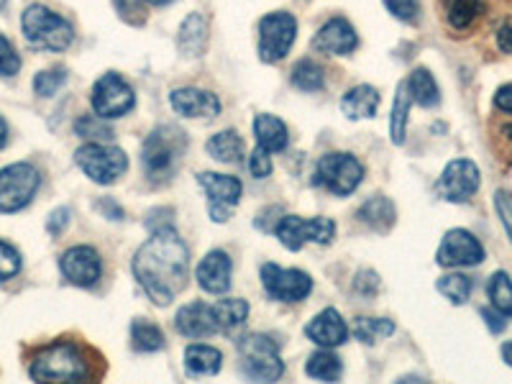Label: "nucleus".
<instances>
[{"label":"nucleus","mask_w":512,"mask_h":384,"mask_svg":"<svg viewBox=\"0 0 512 384\" xmlns=\"http://www.w3.org/2000/svg\"><path fill=\"white\" fill-rule=\"evenodd\" d=\"M67 82V70L64 67H54V70H44L34 77V93L41 98H52L62 90V85Z\"/></svg>","instance_id":"39"},{"label":"nucleus","mask_w":512,"mask_h":384,"mask_svg":"<svg viewBox=\"0 0 512 384\" xmlns=\"http://www.w3.org/2000/svg\"><path fill=\"white\" fill-rule=\"evenodd\" d=\"M249 169H251V175H254L256 180H264V177L272 175V159H269L267 149L256 146L254 154H251V159H249Z\"/></svg>","instance_id":"43"},{"label":"nucleus","mask_w":512,"mask_h":384,"mask_svg":"<svg viewBox=\"0 0 512 384\" xmlns=\"http://www.w3.org/2000/svg\"><path fill=\"white\" fill-rule=\"evenodd\" d=\"M8 144V123L0 118V149Z\"/></svg>","instance_id":"52"},{"label":"nucleus","mask_w":512,"mask_h":384,"mask_svg":"<svg viewBox=\"0 0 512 384\" xmlns=\"http://www.w3.org/2000/svg\"><path fill=\"white\" fill-rule=\"evenodd\" d=\"M305 336L318 344L320 349H336V346H344L346 338H349V326L346 320L341 318V313L333 308L323 310V313L315 315L305 326Z\"/></svg>","instance_id":"19"},{"label":"nucleus","mask_w":512,"mask_h":384,"mask_svg":"<svg viewBox=\"0 0 512 384\" xmlns=\"http://www.w3.org/2000/svg\"><path fill=\"white\" fill-rule=\"evenodd\" d=\"M410 103H413V98H410L408 82H400V85H397L395 105H392V121H390V134H392V141H395V144H402V141H405Z\"/></svg>","instance_id":"34"},{"label":"nucleus","mask_w":512,"mask_h":384,"mask_svg":"<svg viewBox=\"0 0 512 384\" xmlns=\"http://www.w3.org/2000/svg\"><path fill=\"white\" fill-rule=\"evenodd\" d=\"M39 172L31 164H11L0 169V213L24 210L39 190Z\"/></svg>","instance_id":"8"},{"label":"nucleus","mask_w":512,"mask_h":384,"mask_svg":"<svg viewBox=\"0 0 512 384\" xmlns=\"http://www.w3.org/2000/svg\"><path fill=\"white\" fill-rule=\"evenodd\" d=\"M3 8H6V0H0V11H3Z\"/></svg>","instance_id":"56"},{"label":"nucleus","mask_w":512,"mask_h":384,"mask_svg":"<svg viewBox=\"0 0 512 384\" xmlns=\"http://www.w3.org/2000/svg\"><path fill=\"white\" fill-rule=\"evenodd\" d=\"M379 108V93L372 85H356L349 93L341 98V113L349 121H359V118H372Z\"/></svg>","instance_id":"24"},{"label":"nucleus","mask_w":512,"mask_h":384,"mask_svg":"<svg viewBox=\"0 0 512 384\" xmlns=\"http://www.w3.org/2000/svg\"><path fill=\"white\" fill-rule=\"evenodd\" d=\"M502 356H505V361L512 367V341H510V344L502 346Z\"/></svg>","instance_id":"53"},{"label":"nucleus","mask_w":512,"mask_h":384,"mask_svg":"<svg viewBox=\"0 0 512 384\" xmlns=\"http://www.w3.org/2000/svg\"><path fill=\"white\" fill-rule=\"evenodd\" d=\"M436 262L441 267H477L484 262V246L474 233L464 231V228H454L443 236L441 246H438Z\"/></svg>","instance_id":"14"},{"label":"nucleus","mask_w":512,"mask_h":384,"mask_svg":"<svg viewBox=\"0 0 512 384\" xmlns=\"http://www.w3.org/2000/svg\"><path fill=\"white\" fill-rule=\"evenodd\" d=\"M384 6H387V11H390L392 16L405 21V24H415V21H418V13H420L418 0H384Z\"/></svg>","instance_id":"42"},{"label":"nucleus","mask_w":512,"mask_h":384,"mask_svg":"<svg viewBox=\"0 0 512 384\" xmlns=\"http://www.w3.org/2000/svg\"><path fill=\"white\" fill-rule=\"evenodd\" d=\"M495 105H497V108H500V111L512 113V85H505V88L497 90Z\"/></svg>","instance_id":"49"},{"label":"nucleus","mask_w":512,"mask_h":384,"mask_svg":"<svg viewBox=\"0 0 512 384\" xmlns=\"http://www.w3.org/2000/svg\"><path fill=\"white\" fill-rule=\"evenodd\" d=\"M169 103L182 118H213L221 113V100L216 93L200 88H180L169 95Z\"/></svg>","instance_id":"18"},{"label":"nucleus","mask_w":512,"mask_h":384,"mask_svg":"<svg viewBox=\"0 0 512 384\" xmlns=\"http://www.w3.org/2000/svg\"><path fill=\"white\" fill-rule=\"evenodd\" d=\"M190 254L172 226L157 228L134 256V274L152 303L169 305L185 290Z\"/></svg>","instance_id":"1"},{"label":"nucleus","mask_w":512,"mask_h":384,"mask_svg":"<svg viewBox=\"0 0 512 384\" xmlns=\"http://www.w3.org/2000/svg\"><path fill=\"white\" fill-rule=\"evenodd\" d=\"M262 285L267 295L272 300H280V303H303L305 297L313 292V280H310L308 272L282 269L277 264H264Z\"/></svg>","instance_id":"12"},{"label":"nucleus","mask_w":512,"mask_h":384,"mask_svg":"<svg viewBox=\"0 0 512 384\" xmlns=\"http://www.w3.org/2000/svg\"><path fill=\"white\" fill-rule=\"evenodd\" d=\"M408 90L413 103L423 105V108H436V105L441 103V90H438L431 72L423 70V67H418V70L408 77Z\"/></svg>","instance_id":"29"},{"label":"nucleus","mask_w":512,"mask_h":384,"mask_svg":"<svg viewBox=\"0 0 512 384\" xmlns=\"http://www.w3.org/2000/svg\"><path fill=\"white\" fill-rule=\"evenodd\" d=\"M436 287L454 305H464L469 300V295H472V280L466 274H446V277L438 280Z\"/></svg>","instance_id":"37"},{"label":"nucleus","mask_w":512,"mask_h":384,"mask_svg":"<svg viewBox=\"0 0 512 384\" xmlns=\"http://www.w3.org/2000/svg\"><path fill=\"white\" fill-rule=\"evenodd\" d=\"M354 290L361 292L364 297H374L379 292V277L372 272V269H364V272L356 274Z\"/></svg>","instance_id":"45"},{"label":"nucleus","mask_w":512,"mask_h":384,"mask_svg":"<svg viewBox=\"0 0 512 384\" xmlns=\"http://www.w3.org/2000/svg\"><path fill=\"white\" fill-rule=\"evenodd\" d=\"M308 377L320 379V382H336L344 374V364L331 351H315L308 359V367H305Z\"/></svg>","instance_id":"32"},{"label":"nucleus","mask_w":512,"mask_h":384,"mask_svg":"<svg viewBox=\"0 0 512 384\" xmlns=\"http://www.w3.org/2000/svg\"><path fill=\"white\" fill-rule=\"evenodd\" d=\"M59 269H62L64 280L72 285L93 287L98 285L100 274H103V262L93 246H72L59 259Z\"/></svg>","instance_id":"16"},{"label":"nucleus","mask_w":512,"mask_h":384,"mask_svg":"<svg viewBox=\"0 0 512 384\" xmlns=\"http://www.w3.org/2000/svg\"><path fill=\"white\" fill-rule=\"evenodd\" d=\"M254 136L256 146L272 152H285L287 144H290V134H287V126L277 116H269V113H259L254 118Z\"/></svg>","instance_id":"22"},{"label":"nucleus","mask_w":512,"mask_h":384,"mask_svg":"<svg viewBox=\"0 0 512 384\" xmlns=\"http://www.w3.org/2000/svg\"><path fill=\"white\" fill-rule=\"evenodd\" d=\"M395 333V323L387 318H359L354 323V336L361 344L374 346L382 338H390Z\"/></svg>","instance_id":"36"},{"label":"nucleus","mask_w":512,"mask_h":384,"mask_svg":"<svg viewBox=\"0 0 512 384\" xmlns=\"http://www.w3.org/2000/svg\"><path fill=\"white\" fill-rule=\"evenodd\" d=\"M205 44H208V24L200 13H190L180 26L177 47L185 57H200L205 52Z\"/></svg>","instance_id":"25"},{"label":"nucleus","mask_w":512,"mask_h":384,"mask_svg":"<svg viewBox=\"0 0 512 384\" xmlns=\"http://www.w3.org/2000/svg\"><path fill=\"white\" fill-rule=\"evenodd\" d=\"M213 308V318H216V328L218 331L228 333L231 336L236 328H241L249 318V303L241 300V297H226V300H218L216 305H210Z\"/></svg>","instance_id":"26"},{"label":"nucleus","mask_w":512,"mask_h":384,"mask_svg":"<svg viewBox=\"0 0 512 384\" xmlns=\"http://www.w3.org/2000/svg\"><path fill=\"white\" fill-rule=\"evenodd\" d=\"M482 318L487 320V326H489V331L492 333H500V331H505V320H502V315L500 313H492V310H482Z\"/></svg>","instance_id":"50"},{"label":"nucleus","mask_w":512,"mask_h":384,"mask_svg":"<svg viewBox=\"0 0 512 384\" xmlns=\"http://www.w3.org/2000/svg\"><path fill=\"white\" fill-rule=\"evenodd\" d=\"M313 47L320 54H331V57H346L359 47V36H356L354 26L346 18H331L326 24L320 26L315 34Z\"/></svg>","instance_id":"17"},{"label":"nucleus","mask_w":512,"mask_h":384,"mask_svg":"<svg viewBox=\"0 0 512 384\" xmlns=\"http://www.w3.org/2000/svg\"><path fill=\"white\" fill-rule=\"evenodd\" d=\"M489 303L502 318H512V280L505 272H495L487 285Z\"/></svg>","instance_id":"33"},{"label":"nucleus","mask_w":512,"mask_h":384,"mask_svg":"<svg viewBox=\"0 0 512 384\" xmlns=\"http://www.w3.org/2000/svg\"><path fill=\"white\" fill-rule=\"evenodd\" d=\"M297 21L292 13L277 11L267 13L259 21V57L264 62H280L290 54L292 44H295Z\"/></svg>","instance_id":"9"},{"label":"nucleus","mask_w":512,"mask_h":384,"mask_svg":"<svg viewBox=\"0 0 512 384\" xmlns=\"http://www.w3.org/2000/svg\"><path fill=\"white\" fill-rule=\"evenodd\" d=\"M90 103H93L95 116L111 121V118L126 116V113L134 108L136 95L121 75H116V72H105V75L95 82Z\"/></svg>","instance_id":"10"},{"label":"nucleus","mask_w":512,"mask_h":384,"mask_svg":"<svg viewBox=\"0 0 512 384\" xmlns=\"http://www.w3.org/2000/svg\"><path fill=\"white\" fill-rule=\"evenodd\" d=\"M18 70H21V57L11 41L0 34V77H13Z\"/></svg>","instance_id":"41"},{"label":"nucleus","mask_w":512,"mask_h":384,"mask_svg":"<svg viewBox=\"0 0 512 384\" xmlns=\"http://www.w3.org/2000/svg\"><path fill=\"white\" fill-rule=\"evenodd\" d=\"M131 344L141 354H152V351L164 349V333L162 328L149 323V320L139 318L131 323Z\"/></svg>","instance_id":"31"},{"label":"nucleus","mask_w":512,"mask_h":384,"mask_svg":"<svg viewBox=\"0 0 512 384\" xmlns=\"http://www.w3.org/2000/svg\"><path fill=\"white\" fill-rule=\"evenodd\" d=\"M67 226H70V210H67V208L54 210L52 216H49V221H47V231L52 233V236H59V233H62Z\"/></svg>","instance_id":"46"},{"label":"nucleus","mask_w":512,"mask_h":384,"mask_svg":"<svg viewBox=\"0 0 512 384\" xmlns=\"http://www.w3.org/2000/svg\"><path fill=\"white\" fill-rule=\"evenodd\" d=\"M277 236L282 244L290 251H300L308 241L313 244H331L336 236V223L331 218H300V216H285L277 221Z\"/></svg>","instance_id":"11"},{"label":"nucleus","mask_w":512,"mask_h":384,"mask_svg":"<svg viewBox=\"0 0 512 384\" xmlns=\"http://www.w3.org/2000/svg\"><path fill=\"white\" fill-rule=\"evenodd\" d=\"M187 149V136L175 126H159L141 146V164L154 182L169 180L180 167Z\"/></svg>","instance_id":"3"},{"label":"nucleus","mask_w":512,"mask_h":384,"mask_svg":"<svg viewBox=\"0 0 512 384\" xmlns=\"http://www.w3.org/2000/svg\"><path fill=\"white\" fill-rule=\"evenodd\" d=\"M495 205H497V213H500V218H502V226H505L507 236H510V241H512V195L510 192H505V190L497 192Z\"/></svg>","instance_id":"44"},{"label":"nucleus","mask_w":512,"mask_h":384,"mask_svg":"<svg viewBox=\"0 0 512 384\" xmlns=\"http://www.w3.org/2000/svg\"><path fill=\"white\" fill-rule=\"evenodd\" d=\"M364 180V167L354 154H326L315 167V182L338 198H349Z\"/></svg>","instance_id":"7"},{"label":"nucleus","mask_w":512,"mask_h":384,"mask_svg":"<svg viewBox=\"0 0 512 384\" xmlns=\"http://www.w3.org/2000/svg\"><path fill=\"white\" fill-rule=\"evenodd\" d=\"M497 44L505 54L512 52V26H502L500 34H497Z\"/></svg>","instance_id":"51"},{"label":"nucleus","mask_w":512,"mask_h":384,"mask_svg":"<svg viewBox=\"0 0 512 384\" xmlns=\"http://www.w3.org/2000/svg\"><path fill=\"white\" fill-rule=\"evenodd\" d=\"M223 367V354L213 346L192 344L185 351V372L190 377H216Z\"/></svg>","instance_id":"23"},{"label":"nucleus","mask_w":512,"mask_h":384,"mask_svg":"<svg viewBox=\"0 0 512 384\" xmlns=\"http://www.w3.org/2000/svg\"><path fill=\"white\" fill-rule=\"evenodd\" d=\"M292 85L305 93H318V90L326 88V75H323V67L315 64L313 59H300L292 70Z\"/></svg>","instance_id":"35"},{"label":"nucleus","mask_w":512,"mask_h":384,"mask_svg":"<svg viewBox=\"0 0 512 384\" xmlns=\"http://www.w3.org/2000/svg\"><path fill=\"white\" fill-rule=\"evenodd\" d=\"M118 11H121L123 18H128V21H136V18H141V13H144V8H141V0H116Z\"/></svg>","instance_id":"47"},{"label":"nucleus","mask_w":512,"mask_h":384,"mask_svg":"<svg viewBox=\"0 0 512 384\" xmlns=\"http://www.w3.org/2000/svg\"><path fill=\"white\" fill-rule=\"evenodd\" d=\"M146 3H152V6H169L172 0H146Z\"/></svg>","instance_id":"55"},{"label":"nucleus","mask_w":512,"mask_h":384,"mask_svg":"<svg viewBox=\"0 0 512 384\" xmlns=\"http://www.w3.org/2000/svg\"><path fill=\"white\" fill-rule=\"evenodd\" d=\"M395 218V205H392L390 198H384V195H374V198H369L367 203L359 208V221L372 226L374 231H390Z\"/></svg>","instance_id":"27"},{"label":"nucleus","mask_w":512,"mask_h":384,"mask_svg":"<svg viewBox=\"0 0 512 384\" xmlns=\"http://www.w3.org/2000/svg\"><path fill=\"white\" fill-rule=\"evenodd\" d=\"M200 187L205 190L208 195V210H210V218L216 223H226L231 218L233 208L239 205L241 200V182L231 175H216V172H203L198 175Z\"/></svg>","instance_id":"13"},{"label":"nucleus","mask_w":512,"mask_h":384,"mask_svg":"<svg viewBox=\"0 0 512 384\" xmlns=\"http://www.w3.org/2000/svg\"><path fill=\"white\" fill-rule=\"evenodd\" d=\"M479 182H482V177H479L477 164L469 162V159H454L443 169L436 190L448 203H466L479 190Z\"/></svg>","instance_id":"15"},{"label":"nucleus","mask_w":512,"mask_h":384,"mask_svg":"<svg viewBox=\"0 0 512 384\" xmlns=\"http://www.w3.org/2000/svg\"><path fill=\"white\" fill-rule=\"evenodd\" d=\"M75 134L85 141H100L103 144V141L113 139V128L100 116H82L75 123Z\"/></svg>","instance_id":"38"},{"label":"nucleus","mask_w":512,"mask_h":384,"mask_svg":"<svg viewBox=\"0 0 512 384\" xmlns=\"http://www.w3.org/2000/svg\"><path fill=\"white\" fill-rule=\"evenodd\" d=\"M24 26V36L31 47L49 49V52H64L72 47L75 41V31L67 18L54 13L47 6H29L21 18Z\"/></svg>","instance_id":"4"},{"label":"nucleus","mask_w":512,"mask_h":384,"mask_svg":"<svg viewBox=\"0 0 512 384\" xmlns=\"http://www.w3.org/2000/svg\"><path fill=\"white\" fill-rule=\"evenodd\" d=\"M29 377L34 382H82L90 377V361L77 344L59 341L34 356Z\"/></svg>","instance_id":"2"},{"label":"nucleus","mask_w":512,"mask_h":384,"mask_svg":"<svg viewBox=\"0 0 512 384\" xmlns=\"http://www.w3.org/2000/svg\"><path fill=\"white\" fill-rule=\"evenodd\" d=\"M175 326L182 336L187 338H205L213 336L218 331L216 318H213V308L205 303H187L177 310Z\"/></svg>","instance_id":"21"},{"label":"nucleus","mask_w":512,"mask_h":384,"mask_svg":"<svg viewBox=\"0 0 512 384\" xmlns=\"http://www.w3.org/2000/svg\"><path fill=\"white\" fill-rule=\"evenodd\" d=\"M446 3V18L448 24L456 31H464L477 21L484 13L482 0H443Z\"/></svg>","instance_id":"30"},{"label":"nucleus","mask_w":512,"mask_h":384,"mask_svg":"<svg viewBox=\"0 0 512 384\" xmlns=\"http://www.w3.org/2000/svg\"><path fill=\"white\" fill-rule=\"evenodd\" d=\"M98 210H100V213H103L105 218H108V221H123V218H126V213H123L121 205L113 203L111 198H103V200H100Z\"/></svg>","instance_id":"48"},{"label":"nucleus","mask_w":512,"mask_h":384,"mask_svg":"<svg viewBox=\"0 0 512 384\" xmlns=\"http://www.w3.org/2000/svg\"><path fill=\"white\" fill-rule=\"evenodd\" d=\"M241 372L254 382H277L285 374V361L280 356V346L269 336L251 333L239 341Z\"/></svg>","instance_id":"5"},{"label":"nucleus","mask_w":512,"mask_h":384,"mask_svg":"<svg viewBox=\"0 0 512 384\" xmlns=\"http://www.w3.org/2000/svg\"><path fill=\"white\" fill-rule=\"evenodd\" d=\"M21 272V254L11 244L0 241V282L13 280Z\"/></svg>","instance_id":"40"},{"label":"nucleus","mask_w":512,"mask_h":384,"mask_svg":"<svg viewBox=\"0 0 512 384\" xmlns=\"http://www.w3.org/2000/svg\"><path fill=\"white\" fill-rule=\"evenodd\" d=\"M502 139L510 141V144H512V123H507V126L502 128Z\"/></svg>","instance_id":"54"},{"label":"nucleus","mask_w":512,"mask_h":384,"mask_svg":"<svg viewBox=\"0 0 512 384\" xmlns=\"http://www.w3.org/2000/svg\"><path fill=\"white\" fill-rule=\"evenodd\" d=\"M198 285L210 295H223L231 287V256L216 249L203 256V262L195 269Z\"/></svg>","instance_id":"20"},{"label":"nucleus","mask_w":512,"mask_h":384,"mask_svg":"<svg viewBox=\"0 0 512 384\" xmlns=\"http://www.w3.org/2000/svg\"><path fill=\"white\" fill-rule=\"evenodd\" d=\"M75 162L98 185H113V182L126 175L128 169V157L123 154V149L105 146L100 141H90V144L80 146L75 152Z\"/></svg>","instance_id":"6"},{"label":"nucleus","mask_w":512,"mask_h":384,"mask_svg":"<svg viewBox=\"0 0 512 384\" xmlns=\"http://www.w3.org/2000/svg\"><path fill=\"white\" fill-rule=\"evenodd\" d=\"M205 149H208L210 157L223 164H236L244 157V141L236 131H221V134L210 136Z\"/></svg>","instance_id":"28"}]
</instances>
